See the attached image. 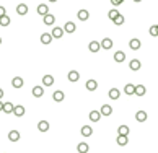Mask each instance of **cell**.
Instances as JSON below:
<instances>
[{
	"mask_svg": "<svg viewBox=\"0 0 158 153\" xmlns=\"http://www.w3.org/2000/svg\"><path fill=\"white\" fill-rule=\"evenodd\" d=\"M145 93H147V88L144 85H135V95L137 96H144Z\"/></svg>",
	"mask_w": 158,
	"mask_h": 153,
	"instance_id": "31",
	"label": "cell"
},
{
	"mask_svg": "<svg viewBox=\"0 0 158 153\" xmlns=\"http://www.w3.org/2000/svg\"><path fill=\"white\" fill-rule=\"evenodd\" d=\"M111 3H112L114 7H119L121 3H124V0H111Z\"/></svg>",
	"mask_w": 158,
	"mask_h": 153,
	"instance_id": "37",
	"label": "cell"
},
{
	"mask_svg": "<svg viewBox=\"0 0 158 153\" xmlns=\"http://www.w3.org/2000/svg\"><path fill=\"white\" fill-rule=\"evenodd\" d=\"M88 150H90V147H88L87 142H80L77 145V151L78 153H88Z\"/></svg>",
	"mask_w": 158,
	"mask_h": 153,
	"instance_id": "12",
	"label": "cell"
},
{
	"mask_svg": "<svg viewBox=\"0 0 158 153\" xmlns=\"http://www.w3.org/2000/svg\"><path fill=\"white\" fill-rule=\"evenodd\" d=\"M114 60H116L117 64L124 62V60H125V52H122V51H117L116 54H114Z\"/></svg>",
	"mask_w": 158,
	"mask_h": 153,
	"instance_id": "27",
	"label": "cell"
},
{
	"mask_svg": "<svg viewBox=\"0 0 158 153\" xmlns=\"http://www.w3.org/2000/svg\"><path fill=\"white\" fill-rule=\"evenodd\" d=\"M108 95H109V98H111V99H119L121 98V91L117 90V88H111Z\"/></svg>",
	"mask_w": 158,
	"mask_h": 153,
	"instance_id": "22",
	"label": "cell"
},
{
	"mask_svg": "<svg viewBox=\"0 0 158 153\" xmlns=\"http://www.w3.org/2000/svg\"><path fill=\"white\" fill-rule=\"evenodd\" d=\"M124 93L129 95V96L135 95V85H132V83H127V85H125V88H124Z\"/></svg>",
	"mask_w": 158,
	"mask_h": 153,
	"instance_id": "20",
	"label": "cell"
},
{
	"mask_svg": "<svg viewBox=\"0 0 158 153\" xmlns=\"http://www.w3.org/2000/svg\"><path fill=\"white\" fill-rule=\"evenodd\" d=\"M88 17H90V13H88V10H78V13H77V18L80 20V21H87Z\"/></svg>",
	"mask_w": 158,
	"mask_h": 153,
	"instance_id": "10",
	"label": "cell"
},
{
	"mask_svg": "<svg viewBox=\"0 0 158 153\" xmlns=\"http://www.w3.org/2000/svg\"><path fill=\"white\" fill-rule=\"evenodd\" d=\"M43 85H44V86L54 85V76H52V75H44V76H43Z\"/></svg>",
	"mask_w": 158,
	"mask_h": 153,
	"instance_id": "14",
	"label": "cell"
},
{
	"mask_svg": "<svg viewBox=\"0 0 158 153\" xmlns=\"http://www.w3.org/2000/svg\"><path fill=\"white\" fill-rule=\"evenodd\" d=\"M156 30H158V25H156Z\"/></svg>",
	"mask_w": 158,
	"mask_h": 153,
	"instance_id": "44",
	"label": "cell"
},
{
	"mask_svg": "<svg viewBox=\"0 0 158 153\" xmlns=\"http://www.w3.org/2000/svg\"><path fill=\"white\" fill-rule=\"evenodd\" d=\"M55 23V17L52 13H49V15H46L44 17V25H47V26H52Z\"/></svg>",
	"mask_w": 158,
	"mask_h": 153,
	"instance_id": "21",
	"label": "cell"
},
{
	"mask_svg": "<svg viewBox=\"0 0 158 153\" xmlns=\"http://www.w3.org/2000/svg\"><path fill=\"white\" fill-rule=\"evenodd\" d=\"M38 130L39 132H47L49 130V122H47V120H39L38 122Z\"/></svg>",
	"mask_w": 158,
	"mask_h": 153,
	"instance_id": "13",
	"label": "cell"
},
{
	"mask_svg": "<svg viewBox=\"0 0 158 153\" xmlns=\"http://www.w3.org/2000/svg\"><path fill=\"white\" fill-rule=\"evenodd\" d=\"M13 111H15V106L11 103H3V111L2 112H5V114H13Z\"/></svg>",
	"mask_w": 158,
	"mask_h": 153,
	"instance_id": "19",
	"label": "cell"
},
{
	"mask_svg": "<svg viewBox=\"0 0 158 153\" xmlns=\"http://www.w3.org/2000/svg\"><path fill=\"white\" fill-rule=\"evenodd\" d=\"M51 41H52V34L51 33H43L41 34V42L43 44H46V46H47V44H51Z\"/></svg>",
	"mask_w": 158,
	"mask_h": 153,
	"instance_id": "23",
	"label": "cell"
},
{
	"mask_svg": "<svg viewBox=\"0 0 158 153\" xmlns=\"http://www.w3.org/2000/svg\"><path fill=\"white\" fill-rule=\"evenodd\" d=\"M3 95H5V93H3V90H2V88H0V99L3 98Z\"/></svg>",
	"mask_w": 158,
	"mask_h": 153,
	"instance_id": "39",
	"label": "cell"
},
{
	"mask_svg": "<svg viewBox=\"0 0 158 153\" xmlns=\"http://www.w3.org/2000/svg\"><path fill=\"white\" fill-rule=\"evenodd\" d=\"M88 49H90L91 52H98L101 49V44L98 41H91L90 44H88Z\"/></svg>",
	"mask_w": 158,
	"mask_h": 153,
	"instance_id": "26",
	"label": "cell"
},
{
	"mask_svg": "<svg viewBox=\"0 0 158 153\" xmlns=\"http://www.w3.org/2000/svg\"><path fill=\"white\" fill-rule=\"evenodd\" d=\"M117 135H129V127L127 126H119L117 127Z\"/></svg>",
	"mask_w": 158,
	"mask_h": 153,
	"instance_id": "32",
	"label": "cell"
},
{
	"mask_svg": "<svg viewBox=\"0 0 158 153\" xmlns=\"http://www.w3.org/2000/svg\"><path fill=\"white\" fill-rule=\"evenodd\" d=\"M5 15H7V10L3 8V7H0V18H2V17H5Z\"/></svg>",
	"mask_w": 158,
	"mask_h": 153,
	"instance_id": "38",
	"label": "cell"
},
{
	"mask_svg": "<svg viewBox=\"0 0 158 153\" xmlns=\"http://www.w3.org/2000/svg\"><path fill=\"white\" fill-rule=\"evenodd\" d=\"M13 114L17 116V117H23L25 116V106H21V104H18V106H15V111Z\"/></svg>",
	"mask_w": 158,
	"mask_h": 153,
	"instance_id": "16",
	"label": "cell"
},
{
	"mask_svg": "<svg viewBox=\"0 0 158 153\" xmlns=\"http://www.w3.org/2000/svg\"><path fill=\"white\" fill-rule=\"evenodd\" d=\"M11 86L17 88V90H18V88H21L23 86V78H21V76H15V78L11 80Z\"/></svg>",
	"mask_w": 158,
	"mask_h": 153,
	"instance_id": "18",
	"label": "cell"
},
{
	"mask_svg": "<svg viewBox=\"0 0 158 153\" xmlns=\"http://www.w3.org/2000/svg\"><path fill=\"white\" fill-rule=\"evenodd\" d=\"M119 15H121V13H119V10H116V8H112V10H109V13H108V17H109V18H111V20H112V21H114V20H116L117 17H119Z\"/></svg>",
	"mask_w": 158,
	"mask_h": 153,
	"instance_id": "33",
	"label": "cell"
},
{
	"mask_svg": "<svg viewBox=\"0 0 158 153\" xmlns=\"http://www.w3.org/2000/svg\"><path fill=\"white\" fill-rule=\"evenodd\" d=\"M96 88H98V83H96V80H88V82H87V90H88V91H95Z\"/></svg>",
	"mask_w": 158,
	"mask_h": 153,
	"instance_id": "30",
	"label": "cell"
},
{
	"mask_svg": "<svg viewBox=\"0 0 158 153\" xmlns=\"http://www.w3.org/2000/svg\"><path fill=\"white\" fill-rule=\"evenodd\" d=\"M0 111H3V103H2V99H0Z\"/></svg>",
	"mask_w": 158,
	"mask_h": 153,
	"instance_id": "40",
	"label": "cell"
},
{
	"mask_svg": "<svg viewBox=\"0 0 158 153\" xmlns=\"http://www.w3.org/2000/svg\"><path fill=\"white\" fill-rule=\"evenodd\" d=\"M100 44H101V49L108 51V49H111V47H112V39L111 38H104Z\"/></svg>",
	"mask_w": 158,
	"mask_h": 153,
	"instance_id": "4",
	"label": "cell"
},
{
	"mask_svg": "<svg viewBox=\"0 0 158 153\" xmlns=\"http://www.w3.org/2000/svg\"><path fill=\"white\" fill-rule=\"evenodd\" d=\"M52 38H55V39H60L64 36V28H59V26H54V30H52Z\"/></svg>",
	"mask_w": 158,
	"mask_h": 153,
	"instance_id": "7",
	"label": "cell"
},
{
	"mask_svg": "<svg viewBox=\"0 0 158 153\" xmlns=\"http://www.w3.org/2000/svg\"><path fill=\"white\" fill-rule=\"evenodd\" d=\"M80 132H82L83 137H90V135H93V127L91 126H83Z\"/></svg>",
	"mask_w": 158,
	"mask_h": 153,
	"instance_id": "24",
	"label": "cell"
},
{
	"mask_svg": "<svg viewBox=\"0 0 158 153\" xmlns=\"http://www.w3.org/2000/svg\"><path fill=\"white\" fill-rule=\"evenodd\" d=\"M8 140L10 142H18L20 140V132L18 130H10L8 132Z\"/></svg>",
	"mask_w": 158,
	"mask_h": 153,
	"instance_id": "17",
	"label": "cell"
},
{
	"mask_svg": "<svg viewBox=\"0 0 158 153\" xmlns=\"http://www.w3.org/2000/svg\"><path fill=\"white\" fill-rule=\"evenodd\" d=\"M43 95H44V88L43 86H34L33 88V96L34 98H41Z\"/></svg>",
	"mask_w": 158,
	"mask_h": 153,
	"instance_id": "29",
	"label": "cell"
},
{
	"mask_svg": "<svg viewBox=\"0 0 158 153\" xmlns=\"http://www.w3.org/2000/svg\"><path fill=\"white\" fill-rule=\"evenodd\" d=\"M64 98H65V95H64V91H60V90H57V91H54V93H52V99H54L55 103L64 101Z\"/></svg>",
	"mask_w": 158,
	"mask_h": 153,
	"instance_id": "5",
	"label": "cell"
},
{
	"mask_svg": "<svg viewBox=\"0 0 158 153\" xmlns=\"http://www.w3.org/2000/svg\"><path fill=\"white\" fill-rule=\"evenodd\" d=\"M147 117H148V114L145 111H137L135 112V120H137V122H145Z\"/></svg>",
	"mask_w": 158,
	"mask_h": 153,
	"instance_id": "6",
	"label": "cell"
},
{
	"mask_svg": "<svg viewBox=\"0 0 158 153\" xmlns=\"http://www.w3.org/2000/svg\"><path fill=\"white\" fill-rule=\"evenodd\" d=\"M8 25H10V18L7 17V15L0 18V26H8Z\"/></svg>",
	"mask_w": 158,
	"mask_h": 153,
	"instance_id": "34",
	"label": "cell"
},
{
	"mask_svg": "<svg viewBox=\"0 0 158 153\" xmlns=\"http://www.w3.org/2000/svg\"><path fill=\"white\" fill-rule=\"evenodd\" d=\"M17 13L21 15V17L28 13V5H26V3H20V5L17 7Z\"/></svg>",
	"mask_w": 158,
	"mask_h": 153,
	"instance_id": "25",
	"label": "cell"
},
{
	"mask_svg": "<svg viewBox=\"0 0 158 153\" xmlns=\"http://www.w3.org/2000/svg\"><path fill=\"white\" fill-rule=\"evenodd\" d=\"M116 142H117V145H121V147H125V145L129 143V139L125 135H117Z\"/></svg>",
	"mask_w": 158,
	"mask_h": 153,
	"instance_id": "28",
	"label": "cell"
},
{
	"mask_svg": "<svg viewBox=\"0 0 158 153\" xmlns=\"http://www.w3.org/2000/svg\"><path fill=\"white\" fill-rule=\"evenodd\" d=\"M114 25H117V26H121V25H124V15H119L116 20H114Z\"/></svg>",
	"mask_w": 158,
	"mask_h": 153,
	"instance_id": "35",
	"label": "cell"
},
{
	"mask_svg": "<svg viewBox=\"0 0 158 153\" xmlns=\"http://www.w3.org/2000/svg\"><path fill=\"white\" fill-rule=\"evenodd\" d=\"M150 34H152L153 38H156V36H158V30H156V25H155V26H150Z\"/></svg>",
	"mask_w": 158,
	"mask_h": 153,
	"instance_id": "36",
	"label": "cell"
},
{
	"mask_svg": "<svg viewBox=\"0 0 158 153\" xmlns=\"http://www.w3.org/2000/svg\"><path fill=\"white\" fill-rule=\"evenodd\" d=\"M140 39H137V38H132L131 41H129V47H131L132 51H139L140 49Z\"/></svg>",
	"mask_w": 158,
	"mask_h": 153,
	"instance_id": "2",
	"label": "cell"
},
{
	"mask_svg": "<svg viewBox=\"0 0 158 153\" xmlns=\"http://www.w3.org/2000/svg\"><path fill=\"white\" fill-rule=\"evenodd\" d=\"M78 80H80V73L77 70H70V72H68V82L75 83V82H78Z\"/></svg>",
	"mask_w": 158,
	"mask_h": 153,
	"instance_id": "8",
	"label": "cell"
},
{
	"mask_svg": "<svg viewBox=\"0 0 158 153\" xmlns=\"http://www.w3.org/2000/svg\"><path fill=\"white\" fill-rule=\"evenodd\" d=\"M140 67H142V64H140L139 59H132L131 62H129V68H131V70H134V72L140 70Z\"/></svg>",
	"mask_w": 158,
	"mask_h": 153,
	"instance_id": "3",
	"label": "cell"
},
{
	"mask_svg": "<svg viewBox=\"0 0 158 153\" xmlns=\"http://www.w3.org/2000/svg\"><path fill=\"white\" fill-rule=\"evenodd\" d=\"M38 13L41 15V17H46V15H49V7L44 5V3H39V5H38Z\"/></svg>",
	"mask_w": 158,
	"mask_h": 153,
	"instance_id": "9",
	"label": "cell"
},
{
	"mask_svg": "<svg viewBox=\"0 0 158 153\" xmlns=\"http://www.w3.org/2000/svg\"><path fill=\"white\" fill-rule=\"evenodd\" d=\"M88 117H90L91 122H98V120L101 119V112L100 111H91L90 114H88Z\"/></svg>",
	"mask_w": 158,
	"mask_h": 153,
	"instance_id": "15",
	"label": "cell"
},
{
	"mask_svg": "<svg viewBox=\"0 0 158 153\" xmlns=\"http://www.w3.org/2000/svg\"><path fill=\"white\" fill-rule=\"evenodd\" d=\"M100 112H101V116H111L112 114V108L109 106V104H103Z\"/></svg>",
	"mask_w": 158,
	"mask_h": 153,
	"instance_id": "11",
	"label": "cell"
},
{
	"mask_svg": "<svg viewBox=\"0 0 158 153\" xmlns=\"http://www.w3.org/2000/svg\"><path fill=\"white\" fill-rule=\"evenodd\" d=\"M0 44H2V38H0Z\"/></svg>",
	"mask_w": 158,
	"mask_h": 153,
	"instance_id": "43",
	"label": "cell"
},
{
	"mask_svg": "<svg viewBox=\"0 0 158 153\" xmlns=\"http://www.w3.org/2000/svg\"><path fill=\"white\" fill-rule=\"evenodd\" d=\"M49 2H57V0H49Z\"/></svg>",
	"mask_w": 158,
	"mask_h": 153,
	"instance_id": "41",
	"label": "cell"
},
{
	"mask_svg": "<svg viewBox=\"0 0 158 153\" xmlns=\"http://www.w3.org/2000/svg\"><path fill=\"white\" fill-rule=\"evenodd\" d=\"M75 30H77V26H75L74 21H67L65 25H64V33H67V34H72Z\"/></svg>",
	"mask_w": 158,
	"mask_h": 153,
	"instance_id": "1",
	"label": "cell"
},
{
	"mask_svg": "<svg viewBox=\"0 0 158 153\" xmlns=\"http://www.w3.org/2000/svg\"><path fill=\"white\" fill-rule=\"evenodd\" d=\"M134 2H142V0H134Z\"/></svg>",
	"mask_w": 158,
	"mask_h": 153,
	"instance_id": "42",
	"label": "cell"
}]
</instances>
